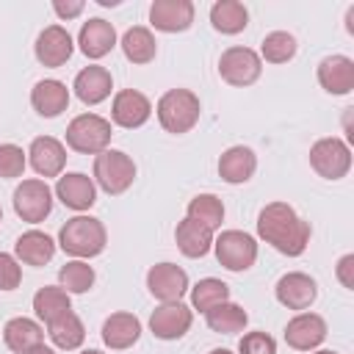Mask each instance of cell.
<instances>
[{
	"label": "cell",
	"mask_w": 354,
	"mask_h": 354,
	"mask_svg": "<svg viewBox=\"0 0 354 354\" xmlns=\"http://www.w3.org/2000/svg\"><path fill=\"white\" fill-rule=\"evenodd\" d=\"M47 335H50V340L55 343V348L75 351V348H80L83 340H86V326H83V321L77 318V313L69 310V313L58 315L53 324H47Z\"/></svg>",
	"instance_id": "obj_30"
},
{
	"label": "cell",
	"mask_w": 354,
	"mask_h": 354,
	"mask_svg": "<svg viewBox=\"0 0 354 354\" xmlns=\"http://www.w3.org/2000/svg\"><path fill=\"white\" fill-rule=\"evenodd\" d=\"M337 279L346 290H354V254H343L337 260Z\"/></svg>",
	"instance_id": "obj_40"
},
{
	"label": "cell",
	"mask_w": 354,
	"mask_h": 354,
	"mask_svg": "<svg viewBox=\"0 0 354 354\" xmlns=\"http://www.w3.org/2000/svg\"><path fill=\"white\" fill-rule=\"evenodd\" d=\"M122 53H124V58L130 64H149L158 55V41H155V36H152L149 28L133 25L122 36Z\"/></svg>",
	"instance_id": "obj_29"
},
{
	"label": "cell",
	"mask_w": 354,
	"mask_h": 354,
	"mask_svg": "<svg viewBox=\"0 0 354 354\" xmlns=\"http://www.w3.org/2000/svg\"><path fill=\"white\" fill-rule=\"evenodd\" d=\"M257 235L279 254L299 257L310 246V221H304L288 202H271L257 216Z\"/></svg>",
	"instance_id": "obj_1"
},
{
	"label": "cell",
	"mask_w": 354,
	"mask_h": 354,
	"mask_svg": "<svg viewBox=\"0 0 354 354\" xmlns=\"http://www.w3.org/2000/svg\"><path fill=\"white\" fill-rule=\"evenodd\" d=\"M108 243V232H105V224L94 216H72L66 218V224L58 230V246L72 254L75 260H88V257H97L102 254Z\"/></svg>",
	"instance_id": "obj_2"
},
{
	"label": "cell",
	"mask_w": 354,
	"mask_h": 354,
	"mask_svg": "<svg viewBox=\"0 0 354 354\" xmlns=\"http://www.w3.org/2000/svg\"><path fill=\"white\" fill-rule=\"evenodd\" d=\"M53 254H55V241L41 230H28L14 243V257L33 268L47 266L53 260Z\"/></svg>",
	"instance_id": "obj_25"
},
{
	"label": "cell",
	"mask_w": 354,
	"mask_h": 354,
	"mask_svg": "<svg viewBox=\"0 0 354 354\" xmlns=\"http://www.w3.org/2000/svg\"><path fill=\"white\" fill-rule=\"evenodd\" d=\"M313 354H337V351H332V348H321V351H313Z\"/></svg>",
	"instance_id": "obj_45"
},
{
	"label": "cell",
	"mask_w": 354,
	"mask_h": 354,
	"mask_svg": "<svg viewBox=\"0 0 354 354\" xmlns=\"http://www.w3.org/2000/svg\"><path fill=\"white\" fill-rule=\"evenodd\" d=\"M30 105L39 116L44 119H55L61 116L66 108H69V88L66 83L55 80V77H47V80H39L30 91Z\"/></svg>",
	"instance_id": "obj_23"
},
{
	"label": "cell",
	"mask_w": 354,
	"mask_h": 354,
	"mask_svg": "<svg viewBox=\"0 0 354 354\" xmlns=\"http://www.w3.org/2000/svg\"><path fill=\"white\" fill-rule=\"evenodd\" d=\"M22 282V268L19 260L8 252H0V290H14Z\"/></svg>",
	"instance_id": "obj_39"
},
{
	"label": "cell",
	"mask_w": 354,
	"mask_h": 354,
	"mask_svg": "<svg viewBox=\"0 0 354 354\" xmlns=\"http://www.w3.org/2000/svg\"><path fill=\"white\" fill-rule=\"evenodd\" d=\"M194 324V310L183 301H160L149 315V329L158 340H180Z\"/></svg>",
	"instance_id": "obj_10"
},
{
	"label": "cell",
	"mask_w": 354,
	"mask_h": 354,
	"mask_svg": "<svg viewBox=\"0 0 354 354\" xmlns=\"http://www.w3.org/2000/svg\"><path fill=\"white\" fill-rule=\"evenodd\" d=\"M296 36L288 33V30H274L263 39L260 44V61H268V64H288L293 55H296Z\"/></svg>",
	"instance_id": "obj_35"
},
{
	"label": "cell",
	"mask_w": 354,
	"mask_h": 354,
	"mask_svg": "<svg viewBox=\"0 0 354 354\" xmlns=\"http://www.w3.org/2000/svg\"><path fill=\"white\" fill-rule=\"evenodd\" d=\"M3 340L14 354H22V351H28V348H33L44 340V329L33 318L17 315L3 326Z\"/></svg>",
	"instance_id": "obj_27"
},
{
	"label": "cell",
	"mask_w": 354,
	"mask_h": 354,
	"mask_svg": "<svg viewBox=\"0 0 354 354\" xmlns=\"http://www.w3.org/2000/svg\"><path fill=\"white\" fill-rule=\"evenodd\" d=\"M205 321L218 335H235V332H243L246 329L249 313L241 304H235V301H221V304H216L213 310L205 313Z\"/></svg>",
	"instance_id": "obj_32"
},
{
	"label": "cell",
	"mask_w": 354,
	"mask_h": 354,
	"mask_svg": "<svg viewBox=\"0 0 354 354\" xmlns=\"http://www.w3.org/2000/svg\"><path fill=\"white\" fill-rule=\"evenodd\" d=\"M149 25L163 33H183L194 25L191 0H155L149 6Z\"/></svg>",
	"instance_id": "obj_16"
},
{
	"label": "cell",
	"mask_w": 354,
	"mask_h": 354,
	"mask_svg": "<svg viewBox=\"0 0 354 354\" xmlns=\"http://www.w3.org/2000/svg\"><path fill=\"white\" fill-rule=\"evenodd\" d=\"M69 310H72V299L61 285H44L33 296V313L44 324H53L58 315H64Z\"/></svg>",
	"instance_id": "obj_31"
},
{
	"label": "cell",
	"mask_w": 354,
	"mask_h": 354,
	"mask_svg": "<svg viewBox=\"0 0 354 354\" xmlns=\"http://www.w3.org/2000/svg\"><path fill=\"white\" fill-rule=\"evenodd\" d=\"M326 340V321L318 313H299L285 326V343L296 351H313Z\"/></svg>",
	"instance_id": "obj_15"
},
{
	"label": "cell",
	"mask_w": 354,
	"mask_h": 354,
	"mask_svg": "<svg viewBox=\"0 0 354 354\" xmlns=\"http://www.w3.org/2000/svg\"><path fill=\"white\" fill-rule=\"evenodd\" d=\"M28 160L39 177H61L66 166V147L53 136H39L28 147Z\"/></svg>",
	"instance_id": "obj_17"
},
{
	"label": "cell",
	"mask_w": 354,
	"mask_h": 354,
	"mask_svg": "<svg viewBox=\"0 0 354 354\" xmlns=\"http://www.w3.org/2000/svg\"><path fill=\"white\" fill-rule=\"evenodd\" d=\"M147 288L158 301H180L188 290V274L174 263H155L147 271Z\"/></svg>",
	"instance_id": "obj_13"
},
{
	"label": "cell",
	"mask_w": 354,
	"mask_h": 354,
	"mask_svg": "<svg viewBox=\"0 0 354 354\" xmlns=\"http://www.w3.org/2000/svg\"><path fill=\"white\" fill-rule=\"evenodd\" d=\"M238 354H277V340L268 332H246L238 343Z\"/></svg>",
	"instance_id": "obj_38"
},
{
	"label": "cell",
	"mask_w": 354,
	"mask_h": 354,
	"mask_svg": "<svg viewBox=\"0 0 354 354\" xmlns=\"http://www.w3.org/2000/svg\"><path fill=\"white\" fill-rule=\"evenodd\" d=\"M72 50H75V41H72V36L64 25H47L36 36V44H33L36 61L41 66H50V69L64 66L72 58Z\"/></svg>",
	"instance_id": "obj_11"
},
{
	"label": "cell",
	"mask_w": 354,
	"mask_h": 354,
	"mask_svg": "<svg viewBox=\"0 0 354 354\" xmlns=\"http://www.w3.org/2000/svg\"><path fill=\"white\" fill-rule=\"evenodd\" d=\"M310 166L324 180H343L351 169V149L343 138L326 136L310 147Z\"/></svg>",
	"instance_id": "obj_6"
},
{
	"label": "cell",
	"mask_w": 354,
	"mask_h": 354,
	"mask_svg": "<svg viewBox=\"0 0 354 354\" xmlns=\"http://www.w3.org/2000/svg\"><path fill=\"white\" fill-rule=\"evenodd\" d=\"M28 152H22V147L17 144H0V177L3 180H14L22 177L25 166H28Z\"/></svg>",
	"instance_id": "obj_37"
},
{
	"label": "cell",
	"mask_w": 354,
	"mask_h": 354,
	"mask_svg": "<svg viewBox=\"0 0 354 354\" xmlns=\"http://www.w3.org/2000/svg\"><path fill=\"white\" fill-rule=\"evenodd\" d=\"M58 282L66 293H86L94 285V268L86 260H69L58 271Z\"/></svg>",
	"instance_id": "obj_36"
},
{
	"label": "cell",
	"mask_w": 354,
	"mask_h": 354,
	"mask_svg": "<svg viewBox=\"0 0 354 354\" xmlns=\"http://www.w3.org/2000/svg\"><path fill=\"white\" fill-rule=\"evenodd\" d=\"M14 213L28 221V224H39L53 213V191L44 180L30 177L22 180L14 188Z\"/></svg>",
	"instance_id": "obj_8"
},
{
	"label": "cell",
	"mask_w": 354,
	"mask_h": 354,
	"mask_svg": "<svg viewBox=\"0 0 354 354\" xmlns=\"http://www.w3.org/2000/svg\"><path fill=\"white\" fill-rule=\"evenodd\" d=\"M155 113H158V122H160V127L166 133L183 136V133L194 130V124L199 122L202 102L191 88H169L158 100Z\"/></svg>",
	"instance_id": "obj_3"
},
{
	"label": "cell",
	"mask_w": 354,
	"mask_h": 354,
	"mask_svg": "<svg viewBox=\"0 0 354 354\" xmlns=\"http://www.w3.org/2000/svg\"><path fill=\"white\" fill-rule=\"evenodd\" d=\"M0 221H3V207H0Z\"/></svg>",
	"instance_id": "obj_46"
},
{
	"label": "cell",
	"mask_w": 354,
	"mask_h": 354,
	"mask_svg": "<svg viewBox=\"0 0 354 354\" xmlns=\"http://www.w3.org/2000/svg\"><path fill=\"white\" fill-rule=\"evenodd\" d=\"M152 116V102L147 94L136 91V88H122L113 97L111 105V119L113 124L124 127V130H136L141 124H147V119Z\"/></svg>",
	"instance_id": "obj_12"
},
{
	"label": "cell",
	"mask_w": 354,
	"mask_h": 354,
	"mask_svg": "<svg viewBox=\"0 0 354 354\" xmlns=\"http://www.w3.org/2000/svg\"><path fill=\"white\" fill-rule=\"evenodd\" d=\"M274 293H277V301L282 307H288V310H307L315 301V296H318V285L304 271H288V274L279 277Z\"/></svg>",
	"instance_id": "obj_14"
},
{
	"label": "cell",
	"mask_w": 354,
	"mask_h": 354,
	"mask_svg": "<svg viewBox=\"0 0 354 354\" xmlns=\"http://www.w3.org/2000/svg\"><path fill=\"white\" fill-rule=\"evenodd\" d=\"M185 218H191V221L207 227L210 232H216L224 221V202L216 194H196L188 202V216Z\"/></svg>",
	"instance_id": "obj_33"
},
{
	"label": "cell",
	"mask_w": 354,
	"mask_h": 354,
	"mask_svg": "<svg viewBox=\"0 0 354 354\" xmlns=\"http://www.w3.org/2000/svg\"><path fill=\"white\" fill-rule=\"evenodd\" d=\"M210 25L224 36H235L249 25V11L238 0H218L210 6Z\"/></svg>",
	"instance_id": "obj_28"
},
{
	"label": "cell",
	"mask_w": 354,
	"mask_h": 354,
	"mask_svg": "<svg viewBox=\"0 0 354 354\" xmlns=\"http://www.w3.org/2000/svg\"><path fill=\"white\" fill-rule=\"evenodd\" d=\"M80 354H102V351H100V348H83Z\"/></svg>",
	"instance_id": "obj_44"
},
{
	"label": "cell",
	"mask_w": 354,
	"mask_h": 354,
	"mask_svg": "<svg viewBox=\"0 0 354 354\" xmlns=\"http://www.w3.org/2000/svg\"><path fill=\"white\" fill-rule=\"evenodd\" d=\"M318 83L326 94L343 97L354 91V61L348 55H326L318 64Z\"/></svg>",
	"instance_id": "obj_19"
},
{
	"label": "cell",
	"mask_w": 354,
	"mask_h": 354,
	"mask_svg": "<svg viewBox=\"0 0 354 354\" xmlns=\"http://www.w3.org/2000/svg\"><path fill=\"white\" fill-rule=\"evenodd\" d=\"M53 11L61 17V19H75V17H80L83 14V0H55L53 3Z\"/></svg>",
	"instance_id": "obj_41"
},
{
	"label": "cell",
	"mask_w": 354,
	"mask_h": 354,
	"mask_svg": "<svg viewBox=\"0 0 354 354\" xmlns=\"http://www.w3.org/2000/svg\"><path fill=\"white\" fill-rule=\"evenodd\" d=\"M22 354H55L50 346H44V343H39V346H33V348H28V351H22Z\"/></svg>",
	"instance_id": "obj_42"
},
{
	"label": "cell",
	"mask_w": 354,
	"mask_h": 354,
	"mask_svg": "<svg viewBox=\"0 0 354 354\" xmlns=\"http://www.w3.org/2000/svg\"><path fill=\"white\" fill-rule=\"evenodd\" d=\"M263 72V61L252 47H227L218 58V75L230 86H252Z\"/></svg>",
	"instance_id": "obj_9"
},
{
	"label": "cell",
	"mask_w": 354,
	"mask_h": 354,
	"mask_svg": "<svg viewBox=\"0 0 354 354\" xmlns=\"http://www.w3.org/2000/svg\"><path fill=\"white\" fill-rule=\"evenodd\" d=\"M174 241H177V249L185 254V257H205L210 249H213V232L191 218H183L174 230Z\"/></svg>",
	"instance_id": "obj_26"
},
{
	"label": "cell",
	"mask_w": 354,
	"mask_h": 354,
	"mask_svg": "<svg viewBox=\"0 0 354 354\" xmlns=\"http://www.w3.org/2000/svg\"><path fill=\"white\" fill-rule=\"evenodd\" d=\"M207 354H232L230 348H213V351H207Z\"/></svg>",
	"instance_id": "obj_43"
},
{
	"label": "cell",
	"mask_w": 354,
	"mask_h": 354,
	"mask_svg": "<svg viewBox=\"0 0 354 354\" xmlns=\"http://www.w3.org/2000/svg\"><path fill=\"white\" fill-rule=\"evenodd\" d=\"M254 169H257V155H254L252 147H243V144H235V147L224 149L221 158H218V177L230 185L249 183Z\"/></svg>",
	"instance_id": "obj_22"
},
{
	"label": "cell",
	"mask_w": 354,
	"mask_h": 354,
	"mask_svg": "<svg viewBox=\"0 0 354 354\" xmlns=\"http://www.w3.org/2000/svg\"><path fill=\"white\" fill-rule=\"evenodd\" d=\"M213 252H216V260L227 271H235L238 274V271H246V268L254 266V260H257V241L249 232L224 230L213 241Z\"/></svg>",
	"instance_id": "obj_7"
},
{
	"label": "cell",
	"mask_w": 354,
	"mask_h": 354,
	"mask_svg": "<svg viewBox=\"0 0 354 354\" xmlns=\"http://www.w3.org/2000/svg\"><path fill=\"white\" fill-rule=\"evenodd\" d=\"M141 337V321L133 313H113L102 321V343L113 351L136 346Z\"/></svg>",
	"instance_id": "obj_24"
},
{
	"label": "cell",
	"mask_w": 354,
	"mask_h": 354,
	"mask_svg": "<svg viewBox=\"0 0 354 354\" xmlns=\"http://www.w3.org/2000/svg\"><path fill=\"white\" fill-rule=\"evenodd\" d=\"M75 97L83 102V105H100L102 100L111 97V88H113V77L105 66H83L77 75H75Z\"/></svg>",
	"instance_id": "obj_21"
},
{
	"label": "cell",
	"mask_w": 354,
	"mask_h": 354,
	"mask_svg": "<svg viewBox=\"0 0 354 354\" xmlns=\"http://www.w3.org/2000/svg\"><path fill=\"white\" fill-rule=\"evenodd\" d=\"M221 301H230V285L216 277H205L191 288V310L207 313Z\"/></svg>",
	"instance_id": "obj_34"
},
{
	"label": "cell",
	"mask_w": 354,
	"mask_h": 354,
	"mask_svg": "<svg viewBox=\"0 0 354 354\" xmlns=\"http://www.w3.org/2000/svg\"><path fill=\"white\" fill-rule=\"evenodd\" d=\"M55 196L69 207V210H88L97 202V185L91 177H86L83 171H66L58 177L55 183Z\"/></svg>",
	"instance_id": "obj_18"
},
{
	"label": "cell",
	"mask_w": 354,
	"mask_h": 354,
	"mask_svg": "<svg viewBox=\"0 0 354 354\" xmlns=\"http://www.w3.org/2000/svg\"><path fill=\"white\" fill-rule=\"evenodd\" d=\"M94 180H97V185L105 194L119 196V194H124L133 185V180H136V163H133V158L127 152L108 147L105 152L94 155Z\"/></svg>",
	"instance_id": "obj_5"
},
{
	"label": "cell",
	"mask_w": 354,
	"mask_h": 354,
	"mask_svg": "<svg viewBox=\"0 0 354 354\" xmlns=\"http://www.w3.org/2000/svg\"><path fill=\"white\" fill-rule=\"evenodd\" d=\"M77 44H80V53L86 58L100 61L116 47V30H113V25L108 19L94 17V19L83 22V28L77 33Z\"/></svg>",
	"instance_id": "obj_20"
},
{
	"label": "cell",
	"mask_w": 354,
	"mask_h": 354,
	"mask_svg": "<svg viewBox=\"0 0 354 354\" xmlns=\"http://www.w3.org/2000/svg\"><path fill=\"white\" fill-rule=\"evenodd\" d=\"M111 122L97 113H80L66 127V147L80 155H100L111 144Z\"/></svg>",
	"instance_id": "obj_4"
}]
</instances>
